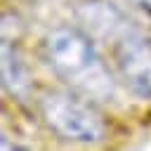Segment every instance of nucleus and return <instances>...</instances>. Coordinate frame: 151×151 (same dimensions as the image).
<instances>
[{
  "instance_id": "f257e3e1",
  "label": "nucleus",
  "mask_w": 151,
  "mask_h": 151,
  "mask_svg": "<svg viewBox=\"0 0 151 151\" xmlns=\"http://www.w3.org/2000/svg\"><path fill=\"white\" fill-rule=\"evenodd\" d=\"M94 38L80 26H59L45 35L42 54L50 68L92 101L111 99L116 83L101 64Z\"/></svg>"
},
{
  "instance_id": "f03ea898",
  "label": "nucleus",
  "mask_w": 151,
  "mask_h": 151,
  "mask_svg": "<svg viewBox=\"0 0 151 151\" xmlns=\"http://www.w3.org/2000/svg\"><path fill=\"white\" fill-rule=\"evenodd\" d=\"M40 118L45 125L68 142L94 144L106 134V123L90 97H80L76 92H45L38 101Z\"/></svg>"
},
{
  "instance_id": "7ed1b4c3",
  "label": "nucleus",
  "mask_w": 151,
  "mask_h": 151,
  "mask_svg": "<svg viewBox=\"0 0 151 151\" xmlns=\"http://www.w3.org/2000/svg\"><path fill=\"white\" fill-rule=\"evenodd\" d=\"M99 42L111 50L116 73L127 92L144 101L151 99V40L125 17Z\"/></svg>"
},
{
  "instance_id": "39448f33",
  "label": "nucleus",
  "mask_w": 151,
  "mask_h": 151,
  "mask_svg": "<svg viewBox=\"0 0 151 151\" xmlns=\"http://www.w3.org/2000/svg\"><path fill=\"white\" fill-rule=\"evenodd\" d=\"M134 9H139L142 14H146L149 19H151V0H127Z\"/></svg>"
},
{
  "instance_id": "20e7f679",
  "label": "nucleus",
  "mask_w": 151,
  "mask_h": 151,
  "mask_svg": "<svg viewBox=\"0 0 151 151\" xmlns=\"http://www.w3.org/2000/svg\"><path fill=\"white\" fill-rule=\"evenodd\" d=\"M2 85L12 97H26L28 92V71L19 50L2 38Z\"/></svg>"
}]
</instances>
